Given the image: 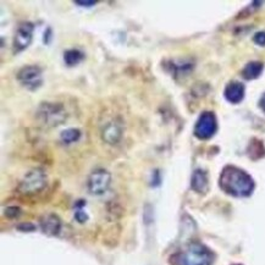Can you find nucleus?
<instances>
[{"instance_id":"obj_1","label":"nucleus","mask_w":265,"mask_h":265,"mask_svg":"<svg viewBox=\"0 0 265 265\" xmlns=\"http://www.w3.org/2000/svg\"><path fill=\"white\" fill-rule=\"evenodd\" d=\"M220 187L227 195L235 197H248L254 189V181L246 171L229 165L224 167L221 173Z\"/></svg>"},{"instance_id":"obj_2","label":"nucleus","mask_w":265,"mask_h":265,"mask_svg":"<svg viewBox=\"0 0 265 265\" xmlns=\"http://www.w3.org/2000/svg\"><path fill=\"white\" fill-rule=\"evenodd\" d=\"M175 258L176 264L179 265H211L214 261V254L211 251L197 242L191 243Z\"/></svg>"},{"instance_id":"obj_3","label":"nucleus","mask_w":265,"mask_h":265,"mask_svg":"<svg viewBox=\"0 0 265 265\" xmlns=\"http://www.w3.org/2000/svg\"><path fill=\"white\" fill-rule=\"evenodd\" d=\"M46 185V175L44 170L42 169H33L29 171L23 179L21 180L20 185L17 187V191L22 195L31 196L36 195L42 191Z\"/></svg>"},{"instance_id":"obj_4","label":"nucleus","mask_w":265,"mask_h":265,"mask_svg":"<svg viewBox=\"0 0 265 265\" xmlns=\"http://www.w3.org/2000/svg\"><path fill=\"white\" fill-rule=\"evenodd\" d=\"M42 123L46 126H58L66 118V111L60 104L55 103H43L38 110Z\"/></svg>"},{"instance_id":"obj_5","label":"nucleus","mask_w":265,"mask_h":265,"mask_svg":"<svg viewBox=\"0 0 265 265\" xmlns=\"http://www.w3.org/2000/svg\"><path fill=\"white\" fill-rule=\"evenodd\" d=\"M17 81L30 90L38 89L43 83L42 68L37 65H27L17 73Z\"/></svg>"},{"instance_id":"obj_6","label":"nucleus","mask_w":265,"mask_h":265,"mask_svg":"<svg viewBox=\"0 0 265 265\" xmlns=\"http://www.w3.org/2000/svg\"><path fill=\"white\" fill-rule=\"evenodd\" d=\"M218 130V121L214 113L205 111L199 116L195 126V136L198 139H209L215 135Z\"/></svg>"},{"instance_id":"obj_7","label":"nucleus","mask_w":265,"mask_h":265,"mask_svg":"<svg viewBox=\"0 0 265 265\" xmlns=\"http://www.w3.org/2000/svg\"><path fill=\"white\" fill-rule=\"evenodd\" d=\"M111 176L107 170H95L90 174L88 179V189L92 195L101 196L108 191L110 186Z\"/></svg>"},{"instance_id":"obj_8","label":"nucleus","mask_w":265,"mask_h":265,"mask_svg":"<svg viewBox=\"0 0 265 265\" xmlns=\"http://www.w3.org/2000/svg\"><path fill=\"white\" fill-rule=\"evenodd\" d=\"M33 31L34 26L31 22H23L18 26L14 37V43H12L15 54L23 52L25 49L29 48L33 38Z\"/></svg>"},{"instance_id":"obj_9","label":"nucleus","mask_w":265,"mask_h":265,"mask_svg":"<svg viewBox=\"0 0 265 265\" xmlns=\"http://www.w3.org/2000/svg\"><path fill=\"white\" fill-rule=\"evenodd\" d=\"M226 101L232 104H238L245 98V86L239 82H230L224 90Z\"/></svg>"},{"instance_id":"obj_10","label":"nucleus","mask_w":265,"mask_h":265,"mask_svg":"<svg viewBox=\"0 0 265 265\" xmlns=\"http://www.w3.org/2000/svg\"><path fill=\"white\" fill-rule=\"evenodd\" d=\"M40 227L42 231L49 236H55L60 232L61 221L57 215L48 214L40 219Z\"/></svg>"},{"instance_id":"obj_11","label":"nucleus","mask_w":265,"mask_h":265,"mask_svg":"<svg viewBox=\"0 0 265 265\" xmlns=\"http://www.w3.org/2000/svg\"><path fill=\"white\" fill-rule=\"evenodd\" d=\"M121 135H123V130L115 123L108 124L103 130V139L109 144H116L120 141Z\"/></svg>"},{"instance_id":"obj_12","label":"nucleus","mask_w":265,"mask_h":265,"mask_svg":"<svg viewBox=\"0 0 265 265\" xmlns=\"http://www.w3.org/2000/svg\"><path fill=\"white\" fill-rule=\"evenodd\" d=\"M192 188L198 193H205L208 191V177L203 170H196L192 175Z\"/></svg>"},{"instance_id":"obj_13","label":"nucleus","mask_w":265,"mask_h":265,"mask_svg":"<svg viewBox=\"0 0 265 265\" xmlns=\"http://www.w3.org/2000/svg\"><path fill=\"white\" fill-rule=\"evenodd\" d=\"M263 64L259 61H252L246 65L245 68L242 70V76L246 80H255L260 76L261 71H263Z\"/></svg>"},{"instance_id":"obj_14","label":"nucleus","mask_w":265,"mask_h":265,"mask_svg":"<svg viewBox=\"0 0 265 265\" xmlns=\"http://www.w3.org/2000/svg\"><path fill=\"white\" fill-rule=\"evenodd\" d=\"M85 59V54L79 49H68L64 53V61L67 66H75Z\"/></svg>"},{"instance_id":"obj_15","label":"nucleus","mask_w":265,"mask_h":265,"mask_svg":"<svg viewBox=\"0 0 265 265\" xmlns=\"http://www.w3.org/2000/svg\"><path fill=\"white\" fill-rule=\"evenodd\" d=\"M81 138V131L79 129H67L62 131L60 135V139L65 144H71V143L77 142Z\"/></svg>"},{"instance_id":"obj_16","label":"nucleus","mask_w":265,"mask_h":265,"mask_svg":"<svg viewBox=\"0 0 265 265\" xmlns=\"http://www.w3.org/2000/svg\"><path fill=\"white\" fill-rule=\"evenodd\" d=\"M248 154L252 159H259L265 155V149L263 143L257 139H253L248 147Z\"/></svg>"},{"instance_id":"obj_17","label":"nucleus","mask_w":265,"mask_h":265,"mask_svg":"<svg viewBox=\"0 0 265 265\" xmlns=\"http://www.w3.org/2000/svg\"><path fill=\"white\" fill-rule=\"evenodd\" d=\"M85 204H86L85 202L81 201V203H79V204L76 205L77 210H76V213H75V218H76V220L79 221V223H86V221L88 220V215H87L85 211L82 210V207Z\"/></svg>"},{"instance_id":"obj_18","label":"nucleus","mask_w":265,"mask_h":265,"mask_svg":"<svg viewBox=\"0 0 265 265\" xmlns=\"http://www.w3.org/2000/svg\"><path fill=\"white\" fill-rule=\"evenodd\" d=\"M253 40L255 44L264 46L265 45V32H258L254 34Z\"/></svg>"},{"instance_id":"obj_19","label":"nucleus","mask_w":265,"mask_h":265,"mask_svg":"<svg viewBox=\"0 0 265 265\" xmlns=\"http://www.w3.org/2000/svg\"><path fill=\"white\" fill-rule=\"evenodd\" d=\"M18 214H20V209L16 207H11V208L6 209V215H8L9 218H15V216H17Z\"/></svg>"},{"instance_id":"obj_20","label":"nucleus","mask_w":265,"mask_h":265,"mask_svg":"<svg viewBox=\"0 0 265 265\" xmlns=\"http://www.w3.org/2000/svg\"><path fill=\"white\" fill-rule=\"evenodd\" d=\"M75 4L83 6V8H90V6H94L97 3L95 2H75Z\"/></svg>"},{"instance_id":"obj_21","label":"nucleus","mask_w":265,"mask_h":265,"mask_svg":"<svg viewBox=\"0 0 265 265\" xmlns=\"http://www.w3.org/2000/svg\"><path fill=\"white\" fill-rule=\"evenodd\" d=\"M18 229L20 230H26V231H32V230H34V226L33 225H31V224H27V225H21V226H18Z\"/></svg>"},{"instance_id":"obj_22","label":"nucleus","mask_w":265,"mask_h":265,"mask_svg":"<svg viewBox=\"0 0 265 265\" xmlns=\"http://www.w3.org/2000/svg\"><path fill=\"white\" fill-rule=\"evenodd\" d=\"M259 108L261 109V110H263V113L265 114V93H264L263 97H261L260 101H259Z\"/></svg>"},{"instance_id":"obj_23","label":"nucleus","mask_w":265,"mask_h":265,"mask_svg":"<svg viewBox=\"0 0 265 265\" xmlns=\"http://www.w3.org/2000/svg\"><path fill=\"white\" fill-rule=\"evenodd\" d=\"M52 38V30L48 29L46 33H44V43H49V39Z\"/></svg>"}]
</instances>
